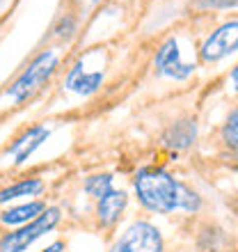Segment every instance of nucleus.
Instances as JSON below:
<instances>
[{"instance_id":"4468645a","label":"nucleus","mask_w":238,"mask_h":252,"mask_svg":"<svg viewBox=\"0 0 238 252\" xmlns=\"http://www.w3.org/2000/svg\"><path fill=\"white\" fill-rule=\"evenodd\" d=\"M222 135L232 147H238V110H234L227 120L225 128H222Z\"/></svg>"},{"instance_id":"f3484780","label":"nucleus","mask_w":238,"mask_h":252,"mask_svg":"<svg viewBox=\"0 0 238 252\" xmlns=\"http://www.w3.org/2000/svg\"><path fill=\"white\" fill-rule=\"evenodd\" d=\"M62 250H64V246H62V243L58 241V243H53V246H48L46 250H41V252H62Z\"/></svg>"},{"instance_id":"39448f33","label":"nucleus","mask_w":238,"mask_h":252,"mask_svg":"<svg viewBox=\"0 0 238 252\" xmlns=\"http://www.w3.org/2000/svg\"><path fill=\"white\" fill-rule=\"evenodd\" d=\"M236 48H238V21H227L215 32L206 37L199 55H202L204 62H218L222 58H227L229 53H234Z\"/></svg>"},{"instance_id":"9d476101","label":"nucleus","mask_w":238,"mask_h":252,"mask_svg":"<svg viewBox=\"0 0 238 252\" xmlns=\"http://www.w3.org/2000/svg\"><path fill=\"white\" fill-rule=\"evenodd\" d=\"M46 211V206L41 202H28V204L14 206L9 211L2 213V222L5 225H21V222H32Z\"/></svg>"},{"instance_id":"423d86ee","label":"nucleus","mask_w":238,"mask_h":252,"mask_svg":"<svg viewBox=\"0 0 238 252\" xmlns=\"http://www.w3.org/2000/svg\"><path fill=\"white\" fill-rule=\"evenodd\" d=\"M156 71L160 76L174 80H183L195 71V64L181 60V51H178V41L177 39H167L156 53Z\"/></svg>"},{"instance_id":"1a4fd4ad","label":"nucleus","mask_w":238,"mask_h":252,"mask_svg":"<svg viewBox=\"0 0 238 252\" xmlns=\"http://www.w3.org/2000/svg\"><path fill=\"white\" fill-rule=\"evenodd\" d=\"M126 202H128V197H126L124 190H117V188H113V190H108L103 197L99 199V220L101 225H115L119 220V216H121V211H124Z\"/></svg>"},{"instance_id":"9b49d317","label":"nucleus","mask_w":238,"mask_h":252,"mask_svg":"<svg viewBox=\"0 0 238 252\" xmlns=\"http://www.w3.org/2000/svg\"><path fill=\"white\" fill-rule=\"evenodd\" d=\"M44 184L39 179H26V181H19V184H14V186L5 188L0 199L2 202H9V199H16V197H32L37 192H41Z\"/></svg>"},{"instance_id":"a211bd4d","label":"nucleus","mask_w":238,"mask_h":252,"mask_svg":"<svg viewBox=\"0 0 238 252\" xmlns=\"http://www.w3.org/2000/svg\"><path fill=\"white\" fill-rule=\"evenodd\" d=\"M94 2H99V0H94Z\"/></svg>"},{"instance_id":"f03ea898","label":"nucleus","mask_w":238,"mask_h":252,"mask_svg":"<svg viewBox=\"0 0 238 252\" xmlns=\"http://www.w3.org/2000/svg\"><path fill=\"white\" fill-rule=\"evenodd\" d=\"M55 66H58V55L55 53L46 51V53L37 55L32 60V64L28 66L26 71L19 76V80L7 90V96H9L14 103H21V101L30 99V96L48 80V76L55 71Z\"/></svg>"},{"instance_id":"20e7f679","label":"nucleus","mask_w":238,"mask_h":252,"mask_svg":"<svg viewBox=\"0 0 238 252\" xmlns=\"http://www.w3.org/2000/svg\"><path fill=\"white\" fill-rule=\"evenodd\" d=\"M110 252H163V236L151 222H133Z\"/></svg>"},{"instance_id":"ddd939ff","label":"nucleus","mask_w":238,"mask_h":252,"mask_svg":"<svg viewBox=\"0 0 238 252\" xmlns=\"http://www.w3.org/2000/svg\"><path fill=\"white\" fill-rule=\"evenodd\" d=\"M85 190L94 197H103L108 190H113V177L110 174H99V177H89L85 184Z\"/></svg>"},{"instance_id":"f8f14e48","label":"nucleus","mask_w":238,"mask_h":252,"mask_svg":"<svg viewBox=\"0 0 238 252\" xmlns=\"http://www.w3.org/2000/svg\"><path fill=\"white\" fill-rule=\"evenodd\" d=\"M195 140V122H185V124H174L172 128H170V133L165 135V142L170 147H177V149H181V147H188Z\"/></svg>"},{"instance_id":"0eeeda50","label":"nucleus","mask_w":238,"mask_h":252,"mask_svg":"<svg viewBox=\"0 0 238 252\" xmlns=\"http://www.w3.org/2000/svg\"><path fill=\"white\" fill-rule=\"evenodd\" d=\"M51 135V128L48 126H32V128H28L21 138H16L7 154H12L14 163H26L30 156H32L34 149H39L41 142H46V138Z\"/></svg>"},{"instance_id":"6e6552de","label":"nucleus","mask_w":238,"mask_h":252,"mask_svg":"<svg viewBox=\"0 0 238 252\" xmlns=\"http://www.w3.org/2000/svg\"><path fill=\"white\" fill-rule=\"evenodd\" d=\"M103 83V71L101 69H94V71H87L85 62H78L73 66L69 76H66V87L76 94H92L96 92Z\"/></svg>"},{"instance_id":"dca6fc26","label":"nucleus","mask_w":238,"mask_h":252,"mask_svg":"<svg viewBox=\"0 0 238 252\" xmlns=\"http://www.w3.org/2000/svg\"><path fill=\"white\" fill-rule=\"evenodd\" d=\"M229 78H232V85H234V90H236V92H238V64L234 66V71H232V76H229Z\"/></svg>"},{"instance_id":"2eb2a0df","label":"nucleus","mask_w":238,"mask_h":252,"mask_svg":"<svg viewBox=\"0 0 238 252\" xmlns=\"http://www.w3.org/2000/svg\"><path fill=\"white\" fill-rule=\"evenodd\" d=\"M199 7H215V9H229L238 7V0H197Z\"/></svg>"},{"instance_id":"f257e3e1","label":"nucleus","mask_w":238,"mask_h":252,"mask_svg":"<svg viewBox=\"0 0 238 252\" xmlns=\"http://www.w3.org/2000/svg\"><path fill=\"white\" fill-rule=\"evenodd\" d=\"M135 192L145 209L156 213L197 211L199 197L170 172L160 167H145L135 177Z\"/></svg>"},{"instance_id":"7ed1b4c3","label":"nucleus","mask_w":238,"mask_h":252,"mask_svg":"<svg viewBox=\"0 0 238 252\" xmlns=\"http://www.w3.org/2000/svg\"><path fill=\"white\" fill-rule=\"evenodd\" d=\"M58 222H60V209H46L39 218L32 220V222H28L26 227H21L19 232L7 234L5 239H2L0 250L2 252H23L28 246H32L39 236L51 232Z\"/></svg>"}]
</instances>
